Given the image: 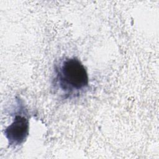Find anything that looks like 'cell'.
<instances>
[{
    "instance_id": "cell-2",
    "label": "cell",
    "mask_w": 159,
    "mask_h": 159,
    "mask_svg": "<svg viewBox=\"0 0 159 159\" xmlns=\"http://www.w3.org/2000/svg\"><path fill=\"white\" fill-rule=\"evenodd\" d=\"M29 133V120L26 112H19L14 115L13 121L4 130L8 143L17 147L25 142Z\"/></svg>"
},
{
    "instance_id": "cell-1",
    "label": "cell",
    "mask_w": 159,
    "mask_h": 159,
    "mask_svg": "<svg viewBox=\"0 0 159 159\" xmlns=\"http://www.w3.org/2000/svg\"><path fill=\"white\" fill-rule=\"evenodd\" d=\"M53 86L64 99L84 93L89 86L87 70L76 57H64L55 65Z\"/></svg>"
}]
</instances>
